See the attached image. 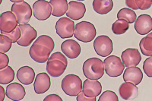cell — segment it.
Returning <instances> with one entry per match:
<instances>
[{
    "instance_id": "obj_1",
    "label": "cell",
    "mask_w": 152,
    "mask_h": 101,
    "mask_svg": "<svg viewBox=\"0 0 152 101\" xmlns=\"http://www.w3.org/2000/svg\"><path fill=\"white\" fill-rule=\"evenodd\" d=\"M104 63L100 59L92 57L84 62L83 73L87 78L98 80L104 76Z\"/></svg>"
},
{
    "instance_id": "obj_2",
    "label": "cell",
    "mask_w": 152,
    "mask_h": 101,
    "mask_svg": "<svg viewBox=\"0 0 152 101\" xmlns=\"http://www.w3.org/2000/svg\"><path fill=\"white\" fill-rule=\"evenodd\" d=\"M97 31L94 25L88 21H81L75 24L74 36L79 41L83 43L91 42L96 37Z\"/></svg>"
},
{
    "instance_id": "obj_3",
    "label": "cell",
    "mask_w": 152,
    "mask_h": 101,
    "mask_svg": "<svg viewBox=\"0 0 152 101\" xmlns=\"http://www.w3.org/2000/svg\"><path fill=\"white\" fill-rule=\"evenodd\" d=\"M61 86L65 94L71 97H77L82 91L83 84L79 76L70 74L62 79Z\"/></svg>"
},
{
    "instance_id": "obj_4",
    "label": "cell",
    "mask_w": 152,
    "mask_h": 101,
    "mask_svg": "<svg viewBox=\"0 0 152 101\" xmlns=\"http://www.w3.org/2000/svg\"><path fill=\"white\" fill-rule=\"evenodd\" d=\"M105 72L110 77H119L123 73L125 65L119 57L116 56H110L104 61Z\"/></svg>"
},
{
    "instance_id": "obj_5",
    "label": "cell",
    "mask_w": 152,
    "mask_h": 101,
    "mask_svg": "<svg viewBox=\"0 0 152 101\" xmlns=\"http://www.w3.org/2000/svg\"><path fill=\"white\" fill-rule=\"evenodd\" d=\"M12 12L15 15L18 24H27L30 21L33 13V9L28 2H15L12 5Z\"/></svg>"
},
{
    "instance_id": "obj_6",
    "label": "cell",
    "mask_w": 152,
    "mask_h": 101,
    "mask_svg": "<svg viewBox=\"0 0 152 101\" xmlns=\"http://www.w3.org/2000/svg\"><path fill=\"white\" fill-rule=\"evenodd\" d=\"M75 30V24L74 20L68 17H62L56 24V34L62 39L73 37Z\"/></svg>"
},
{
    "instance_id": "obj_7",
    "label": "cell",
    "mask_w": 152,
    "mask_h": 101,
    "mask_svg": "<svg viewBox=\"0 0 152 101\" xmlns=\"http://www.w3.org/2000/svg\"><path fill=\"white\" fill-rule=\"evenodd\" d=\"M94 48L96 53L100 56H108L113 52L112 40L106 35L98 36L94 41Z\"/></svg>"
},
{
    "instance_id": "obj_8",
    "label": "cell",
    "mask_w": 152,
    "mask_h": 101,
    "mask_svg": "<svg viewBox=\"0 0 152 101\" xmlns=\"http://www.w3.org/2000/svg\"><path fill=\"white\" fill-rule=\"evenodd\" d=\"M51 53L52 50L48 47L35 43H33L29 50L30 56L34 61L38 63H44L47 62L51 55Z\"/></svg>"
},
{
    "instance_id": "obj_9",
    "label": "cell",
    "mask_w": 152,
    "mask_h": 101,
    "mask_svg": "<svg viewBox=\"0 0 152 101\" xmlns=\"http://www.w3.org/2000/svg\"><path fill=\"white\" fill-rule=\"evenodd\" d=\"M52 6L46 0H37L33 5V13L39 21H45L52 15Z\"/></svg>"
},
{
    "instance_id": "obj_10",
    "label": "cell",
    "mask_w": 152,
    "mask_h": 101,
    "mask_svg": "<svg viewBox=\"0 0 152 101\" xmlns=\"http://www.w3.org/2000/svg\"><path fill=\"white\" fill-rule=\"evenodd\" d=\"M18 27L21 29V35L17 43L19 46L27 47L36 39L37 37V32L32 26L28 24H18Z\"/></svg>"
},
{
    "instance_id": "obj_11",
    "label": "cell",
    "mask_w": 152,
    "mask_h": 101,
    "mask_svg": "<svg viewBox=\"0 0 152 101\" xmlns=\"http://www.w3.org/2000/svg\"><path fill=\"white\" fill-rule=\"evenodd\" d=\"M18 21L15 15L11 12H5L0 16V30L1 31L10 33L18 27Z\"/></svg>"
},
{
    "instance_id": "obj_12",
    "label": "cell",
    "mask_w": 152,
    "mask_h": 101,
    "mask_svg": "<svg viewBox=\"0 0 152 101\" xmlns=\"http://www.w3.org/2000/svg\"><path fill=\"white\" fill-rule=\"evenodd\" d=\"M121 59L125 67L129 68V67L137 66L140 63L142 56L137 49L129 48L125 50L122 53Z\"/></svg>"
},
{
    "instance_id": "obj_13",
    "label": "cell",
    "mask_w": 152,
    "mask_h": 101,
    "mask_svg": "<svg viewBox=\"0 0 152 101\" xmlns=\"http://www.w3.org/2000/svg\"><path fill=\"white\" fill-rule=\"evenodd\" d=\"M135 29L138 34L145 35L152 31V18L149 15H141L135 21Z\"/></svg>"
},
{
    "instance_id": "obj_14",
    "label": "cell",
    "mask_w": 152,
    "mask_h": 101,
    "mask_svg": "<svg viewBox=\"0 0 152 101\" xmlns=\"http://www.w3.org/2000/svg\"><path fill=\"white\" fill-rule=\"evenodd\" d=\"M86 12L85 4L79 1H71L69 2V9L66 12V15L72 20L78 21L82 18Z\"/></svg>"
},
{
    "instance_id": "obj_15",
    "label": "cell",
    "mask_w": 152,
    "mask_h": 101,
    "mask_svg": "<svg viewBox=\"0 0 152 101\" xmlns=\"http://www.w3.org/2000/svg\"><path fill=\"white\" fill-rule=\"evenodd\" d=\"M61 50L66 57L69 59H76L81 53V46L78 42L73 40H67L62 42Z\"/></svg>"
},
{
    "instance_id": "obj_16",
    "label": "cell",
    "mask_w": 152,
    "mask_h": 101,
    "mask_svg": "<svg viewBox=\"0 0 152 101\" xmlns=\"http://www.w3.org/2000/svg\"><path fill=\"white\" fill-rule=\"evenodd\" d=\"M50 86H51V81L48 74L41 72L36 76L34 87V91L37 94H44L50 89Z\"/></svg>"
},
{
    "instance_id": "obj_17",
    "label": "cell",
    "mask_w": 152,
    "mask_h": 101,
    "mask_svg": "<svg viewBox=\"0 0 152 101\" xmlns=\"http://www.w3.org/2000/svg\"><path fill=\"white\" fill-rule=\"evenodd\" d=\"M82 91L88 97L99 96L102 91V85L99 82L98 80H91L87 78L84 81L82 86Z\"/></svg>"
},
{
    "instance_id": "obj_18",
    "label": "cell",
    "mask_w": 152,
    "mask_h": 101,
    "mask_svg": "<svg viewBox=\"0 0 152 101\" xmlns=\"http://www.w3.org/2000/svg\"><path fill=\"white\" fill-rule=\"evenodd\" d=\"M6 97L12 100H21L26 95V91L23 85L18 83H11L6 87Z\"/></svg>"
},
{
    "instance_id": "obj_19",
    "label": "cell",
    "mask_w": 152,
    "mask_h": 101,
    "mask_svg": "<svg viewBox=\"0 0 152 101\" xmlns=\"http://www.w3.org/2000/svg\"><path fill=\"white\" fill-rule=\"evenodd\" d=\"M143 79V73L138 67H129L124 71L123 80L125 82H131L138 85Z\"/></svg>"
},
{
    "instance_id": "obj_20",
    "label": "cell",
    "mask_w": 152,
    "mask_h": 101,
    "mask_svg": "<svg viewBox=\"0 0 152 101\" xmlns=\"http://www.w3.org/2000/svg\"><path fill=\"white\" fill-rule=\"evenodd\" d=\"M119 92L121 97L126 100H131L138 97V88L131 82H125L120 85Z\"/></svg>"
},
{
    "instance_id": "obj_21",
    "label": "cell",
    "mask_w": 152,
    "mask_h": 101,
    "mask_svg": "<svg viewBox=\"0 0 152 101\" xmlns=\"http://www.w3.org/2000/svg\"><path fill=\"white\" fill-rule=\"evenodd\" d=\"M67 65L58 59L48 60L47 63V71L50 76L58 78L66 71Z\"/></svg>"
},
{
    "instance_id": "obj_22",
    "label": "cell",
    "mask_w": 152,
    "mask_h": 101,
    "mask_svg": "<svg viewBox=\"0 0 152 101\" xmlns=\"http://www.w3.org/2000/svg\"><path fill=\"white\" fill-rule=\"evenodd\" d=\"M17 78L23 84L29 85L33 83L34 80H35V72L30 66L21 67L18 70Z\"/></svg>"
},
{
    "instance_id": "obj_23",
    "label": "cell",
    "mask_w": 152,
    "mask_h": 101,
    "mask_svg": "<svg viewBox=\"0 0 152 101\" xmlns=\"http://www.w3.org/2000/svg\"><path fill=\"white\" fill-rule=\"evenodd\" d=\"M92 6L97 14L106 15L113 9V0H94Z\"/></svg>"
},
{
    "instance_id": "obj_24",
    "label": "cell",
    "mask_w": 152,
    "mask_h": 101,
    "mask_svg": "<svg viewBox=\"0 0 152 101\" xmlns=\"http://www.w3.org/2000/svg\"><path fill=\"white\" fill-rule=\"evenodd\" d=\"M50 3L52 6V15L61 17L64 15L69 9L67 0H50Z\"/></svg>"
},
{
    "instance_id": "obj_25",
    "label": "cell",
    "mask_w": 152,
    "mask_h": 101,
    "mask_svg": "<svg viewBox=\"0 0 152 101\" xmlns=\"http://www.w3.org/2000/svg\"><path fill=\"white\" fill-rule=\"evenodd\" d=\"M15 78V72L12 67L6 66L0 69V84H8L12 82Z\"/></svg>"
},
{
    "instance_id": "obj_26",
    "label": "cell",
    "mask_w": 152,
    "mask_h": 101,
    "mask_svg": "<svg viewBox=\"0 0 152 101\" xmlns=\"http://www.w3.org/2000/svg\"><path fill=\"white\" fill-rule=\"evenodd\" d=\"M118 19H123L125 21H128L129 24H133L137 18L136 13L134 10L128 9V8H123L120 9L117 13Z\"/></svg>"
},
{
    "instance_id": "obj_27",
    "label": "cell",
    "mask_w": 152,
    "mask_h": 101,
    "mask_svg": "<svg viewBox=\"0 0 152 101\" xmlns=\"http://www.w3.org/2000/svg\"><path fill=\"white\" fill-rule=\"evenodd\" d=\"M129 28V24L128 21H125L123 19H118L112 25V31L116 35L123 34L128 31Z\"/></svg>"
},
{
    "instance_id": "obj_28",
    "label": "cell",
    "mask_w": 152,
    "mask_h": 101,
    "mask_svg": "<svg viewBox=\"0 0 152 101\" xmlns=\"http://www.w3.org/2000/svg\"><path fill=\"white\" fill-rule=\"evenodd\" d=\"M139 46L142 53L145 56H152V37H145L141 40Z\"/></svg>"
},
{
    "instance_id": "obj_29",
    "label": "cell",
    "mask_w": 152,
    "mask_h": 101,
    "mask_svg": "<svg viewBox=\"0 0 152 101\" xmlns=\"http://www.w3.org/2000/svg\"><path fill=\"white\" fill-rule=\"evenodd\" d=\"M34 43L47 46L52 51L55 48V43H54L52 37H50L47 35H41V36L38 37Z\"/></svg>"
},
{
    "instance_id": "obj_30",
    "label": "cell",
    "mask_w": 152,
    "mask_h": 101,
    "mask_svg": "<svg viewBox=\"0 0 152 101\" xmlns=\"http://www.w3.org/2000/svg\"><path fill=\"white\" fill-rule=\"evenodd\" d=\"M12 42L8 37L1 34H0V53H5L10 50Z\"/></svg>"
},
{
    "instance_id": "obj_31",
    "label": "cell",
    "mask_w": 152,
    "mask_h": 101,
    "mask_svg": "<svg viewBox=\"0 0 152 101\" xmlns=\"http://www.w3.org/2000/svg\"><path fill=\"white\" fill-rule=\"evenodd\" d=\"M99 101H118L119 98L116 93L112 91H106L98 99Z\"/></svg>"
},
{
    "instance_id": "obj_32",
    "label": "cell",
    "mask_w": 152,
    "mask_h": 101,
    "mask_svg": "<svg viewBox=\"0 0 152 101\" xmlns=\"http://www.w3.org/2000/svg\"><path fill=\"white\" fill-rule=\"evenodd\" d=\"M1 34H2L8 37L12 40V42L13 43H17L18 40L20 39V37H21V29H20V28H19L18 26L17 28H16L14 31H12V32L6 33V32H3V31H1Z\"/></svg>"
},
{
    "instance_id": "obj_33",
    "label": "cell",
    "mask_w": 152,
    "mask_h": 101,
    "mask_svg": "<svg viewBox=\"0 0 152 101\" xmlns=\"http://www.w3.org/2000/svg\"><path fill=\"white\" fill-rule=\"evenodd\" d=\"M143 70L148 77L152 78V56H150L145 60L143 64Z\"/></svg>"
},
{
    "instance_id": "obj_34",
    "label": "cell",
    "mask_w": 152,
    "mask_h": 101,
    "mask_svg": "<svg viewBox=\"0 0 152 101\" xmlns=\"http://www.w3.org/2000/svg\"><path fill=\"white\" fill-rule=\"evenodd\" d=\"M135 3L140 10H147L152 5V0H135Z\"/></svg>"
},
{
    "instance_id": "obj_35",
    "label": "cell",
    "mask_w": 152,
    "mask_h": 101,
    "mask_svg": "<svg viewBox=\"0 0 152 101\" xmlns=\"http://www.w3.org/2000/svg\"><path fill=\"white\" fill-rule=\"evenodd\" d=\"M53 59H58L59 61H62V62H64L66 65H68V60L66 58V56L64 53L62 54L60 52H56V53L51 54L48 60H53Z\"/></svg>"
},
{
    "instance_id": "obj_36",
    "label": "cell",
    "mask_w": 152,
    "mask_h": 101,
    "mask_svg": "<svg viewBox=\"0 0 152 101\" xmlns=\"http://www.w3.org/2000/svg\"><path fill=\"white\" fill-rule=\"evenodd\" d=\"M0 69L8 66L9 63V58L7 55H5L3 53H0Z\"/></svg>"
},
{
    "instance_id": "obj_37",
    "label": "cell",
    "mask_w": 152,
    "mask_h": 101,
    "mask_svg": "<svg viewBox=\"0 0 152 101\" xmlns=\"http://www.w3.org/2000/svg\"><path fill=\"white\" fill-rule=\"evenodd\" d=\"M96 97H88L84 94L83 91H81L78 96H77V101H96Z\"/></svg>"
},
{
    "instance_id": "obj_38",
    "label": "cell",
    "mask_w": 152,
    "mask_h": 101,
    "mask_svg": "<svg viewBox=\"0 0 152 101\" xmlns=\"http://www.w3.org/2000/svg\"><path fill=\"white\" fill-rule=\"evenodd\" d=\"M44 101H62V99L57 94H49L43 100Z\"/></svg>"
},
{
    "instance_id": "obj_39",
    "label": "cell",
    "mask_w": 152,
    "mask_h": 101,
    "mask_svg": "<svg viewBox=\"0 0 152 101\" xmlns=\"http://www.w3.org/2000/svg\"><path fill=\"white\" fill-rule=\"evenodd\" d=\"M126 5L133 10H138V8L135 3V0H126Z\"/></svg>"
},
{
    "instance_id": "obj_40",
    "label": "cell",
    "mask_w": 152,
    "mask_h": 101,
    "mask_svg": "<svg viewBox=\"0 0 152 101\" xmlns=\"http://www.w3.org/2000/svg\"><path fill=\"white\" fill-rule=\"evenodd\" d=\"M0 89H1V91H0V100L3 101L6 94H5V89H4L2 86H0Z\"/></svg>"
},
{
    "instance_id": "obj_41",
    "label": "cell",
    "mask_w": 152,
    "mask_h": 101,
    "mask_svg": "<svg viewBox=\"0 0 152 101\" xmlns=\"http://www.w3.org/2000/svg\"><path fill=\"white\" fill-rule=\"evenodd\" d=\"M11 2H14V3H15V2H23L24 0H10Z\"/></svg>"
},
{
    "instance_id": "obj_42",
    "label": "cell",
    "mask_w": 152,
    "mask_h": 101,
    "mask_svg": "<svg viewBox=\"0 0 152 101\" xmlns=\"http://www.w3.org/2000/svg\"><path fill=\"white\" fill-rule=\"evenodd\" d=\"M148 37H152V32L149 33L148 34Z\"/></svg>"
},
{
    "instance_id": "obj_43",
    "label": "cell",
    "mask_w": 152,
    "mask_h": 101,
    "mask_svg": "<svg viewBox=\"0 0 152 101\" xmlns=\"http://www.w3.org/2000/svg\"><path fill=\"white\" fill-rule=\"evenodd\" d=\"M77 1H85V0H77Z\"/></svg>"
}]
</instances>
